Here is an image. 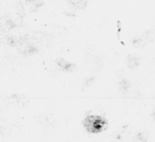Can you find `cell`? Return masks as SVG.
I'll list each match as a JSON object with an SVG mask.
<instances>
[{
    "instance_id": "30bf717a",
    "label": "cell",
    "mask_w": 155,
    "mask_h": 142,
    "mask_svg": "<svg viewBox=\"0 0 155 142\" xmlns=\"http://www.w3.org/2000/svg\"><path fill=\"white\" fill-rule=\"evenodd\" d=\"M119 86H120V90L123 91V92H127V90L130 89V87H131V84H130V82L127 80H121L120 81V84H119Z\"/></svg>"
},
{
    "instance_id": "8992f818",
    "label": "cell",
    "mask_w": 155,
    "mask_h": 142,
    "mask_svg": "<svg viewBox=\"0 0 155 142\" xmlns=\"http://www.w3.org/2000/svg\"><path fill=\"white\" fill-rule=\"evenodd\" d=\"M127 67L130 69H134V68H137L140 64V60L138 58V56L136 55H129L127 56Z\"/></svg>"
},
{
    "instance_id": "52a82bcc",
    "label": "cell",
    "mask_w": 155,
    "mask_h": 142,
    "mask_svg": "<svg viewBox=\"0 0 155 142\" xmlns=\"http://www.w3.org/2000/svg\"><path fill=\"white\" fill-rule=\"evenodd\" d=\"M149 141V134L147 131H139L133 137L131 142H148Z\"/></svg>"
},
{
    "instance_id": "ba28073f",
    "label": "cell",
    "mask_w": 155,
    "mask_h": 142,
    "mask_svg": "<svg viewBox=\"0 0 155 142\" xmlns=\"http://www.w3.org/2000/svg\"><path fill=\"white\" fill-rule=\"evenodd\" d=\"M25 1H26L27 5H29L32 11H36L37 9L44 5V0H25Z\"/></svg>"
},
{
    "instance_id": "5b68a950",
    "label": "cell",
    "mask_w": 155,
    "mask_h": 142,
    "mask_svg": "<svg viewBox=\"0 0 155 142\" xmlns=\"http://www.w3.org/2000/svg\"><path fill=\"white\" fill-rule=\"evenodd\" d=\"M67 2L71 5V7L75 8L79 10H84L88 5L89 0H66Z\"/></svg>"
},
{
    "instance_id": "6da1fadb",
    "label": "cell",
    "mask_w": 155,
    "mask_h": 142,
    "mask_svg": "<svg viewBox=\"0 0 155 142\" xmlns=\"http://www.w3.org/2000/svg\"><path fill=\"white\" fill-rule=\"evenodd\" d=\"M83 126L88 133L99 134L107 128L108 122L104 117L97 116V115H88L83 120Z\"/></svg>"
},
{
    "instance_id": "7a4b0ae2",
    "label": "cell",
    "mask_w": 155,
    "mask_h": 142,
    "mask_svg": "<svg viewBox=\"0 0 155 142\" xmlns=\"http://www.w3.org/2000/svg\"><path fill=\"white\" fill-rule=\"evenodd\" d=\"M17 27V24L13 20V18L9 15L0 16V29L3 32H9Z\"/></svg>"
},
{
    "instance_id": "277c9868",
    "label": "cell",
    "mask_w": 155,
    "mask_h": 142,
    "mask_svg": "<svg viewBox=\"0 0 155 142\" xmlns=\"http://www.w3.org/2000/svg\"><path fill=\"white\" fill-rule=\"evenodd\" d=\"M11 100L14 104H16L18 106H21V107H25L29 103V98L26 97L25 95H21V93L13 95L11 97Z\"/></svg>"
},
{
    "instance_id": "9c48e42d",
    "label": "cell",
    "mask_w": 155,
    "mask_h": 142,
    "mask_svg": "<svg viewBox=\"0 0 155 142\" xmlns=\"http://www.w3.org/2000/svg\"><path fill=\"white\" fill-rule=\"evenodd\" d=\"M16 39H17V37L13 36V35H5V36L3 37V41H5L8 46H11V47H15Z\"/></svg>"
},
{
    "instance_id": "3957f363",
    "label": "cell",
    "mask_w": 155,
    "mask_h": 142,
    "mask_svg": "<svg viewBox=\"0 0 155 142\" xmlns=\"http://www.w3.org/2000/svg\"><path fill=\"white\" fill-rule=\"evenodd\" d=\"M55 65L58 68L62 69L63 71H66V72H72V71H74L75 68H77L75 64L69 63L68 60H66L63 57H60V58H58V60H55Z\"/></svg>"
}]
</instances>
